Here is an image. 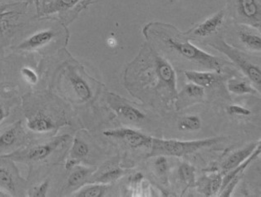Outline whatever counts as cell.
Listing matches in <instances>:
<instances>
[{"label":"cell","mask_w":261,"mask_h":197,"mask_svg":"<svg viewBox=\"0 0 261 197\" xmlns=\"http://www.w3.org/2000/svg\"><path fill=\"white\" fill-rule=\"evenodd\" d=\"M125 83L133 94L152 104L168 107L177 98L173 65L148 43L126 68Z\"/></svg>","instance_id":"cell-1"},{"label":"cell","mask_w":261,"mask_h":197,"mask_svg":"<svg viewBox=\"0 0 261 197\" xmlns=\"http://www.w3.org/2000/svg\"><path fill=\"white\" fill-rule=\"evenodd\" d=\"M143 34L147 43L171 63L193 67L194 70L222 72L225 61L195 46L173 25L150 22L145 26Z\"/></svg>","instance_id":"cell-2"},{"label":"cell","mask_w":261,"mask_h":197,"mask_svg":"<svg viewBox=\"0 0 261 197\" xmlns=\"http://www.w3.org/2000/svg\"><path fill=\"white\" fill-rule=\"evenodd\" d=\"M206 45L214 48L216 51L225 54L228 59L232 61L233 64L238 67L241 72L246 75L248 80L260 90V65L259 63L254 62L250 55L239 50L238 47L226 43L222 38H216L214 40L210 41L206 43Z\"/></svg>","instance_id":"cell-3"},{"label":"cell","mask_w":261,"mask_h":197,"mask_svg":"<svg viewBox=\"0 0 261 197\" xmlns=\"http://www.w3.org/2000/svg\"><path fill=\"white\" fill-rule=\"evenodd\" d=\"M220 138H209L197 141H181L152 138L151 151L149 157H183L192 154L202 148L210 147L220 141Z\"/></svg>","instance_id":"cell-4"},{"label":"cell","mask_w":261,"mask_h":197,"mask_svg":"<svg viewBox=\"0 0 261 197\" xmlns=\"http://www.w3.org/2000/svg\"><path fill=\"white\" fill-rule=\"evenodd\" d=\"M224 11L234 23L260 30L261 0H226Z\"/></svg>","instance_id":"cell-5"},{"label":"cell","mask_w":261,"mask_h":197,"mask_svg":"<svg viewBox=\"0 0 261 197\" xmlns=\"http://www.w3.org/2000/svg\"><path fill=\"white\" fill-rule=\"evenodd\" d=\"M37 7L43 15H58L67 22L95 2V0H36Z\"/></svg>","instance_id":"cell-6"},{"label":"cell","mask_w":261,"mask_h":197,"mask_svg":"<svg viewBox=\"0 0 261 197\" xmlns=\"http://www.w3.org/2000/svg\"><path fill=\"white\" fill-rule=\"evenodd\" d=\"M69 139L70 137L68 135H63L47 143L39 144V145H35L24 149L14 151L13 153L2 155V156L14 161V162H23V163L37 162V161L45 160L54 153L55 149L63 145Z\"/></svg>","instance_id":"cell-7"},{"label":"cell","mask_w":261,"mask_h":197,"mask_svg":"<svg viewBox=\"0 0 261 197\" xmlns=\"http://www.w3.org/2000/svg\"><path fill=\"white\" fill-rule=\"evenodd\" d=\"M63 77L70 92L79 101L86 102L92 98V87L83 67L77 65L66 66L63 71Z\"/></svg>","instance_id":"cell-8"},{"label":"cell","mask_w":261,"mask_h":197,"mask_svg":"<svg viewBox=\"0 0 261 197\" xmlns=\"http://www.w3.org/2000/svg\"><path fill=\"white\" fill-rule=\"evenodd\" d=\"M24 184L14 161L0 155V189L10 196H17L22 195Z\"/></svg>","instance_id":"cell-9"},{"label":"cell","mask_w":261,"mask_h":197,"mask_svg":"<svg viewBox=\"0 0 261 197\" xmlns=\"http://www.w3.org/2000/svg\"><path fill=\"white\" fill-rule=\"evenodd\" d=\"M226 18L224 10L216 13L214 15L211 16L206 18L205 21L200 22L199 24L196 25L192 28V30L185 33L190 39L195 40H203L205 38H211L215 36L221 31L224 22Z\"/></svg>","instance_id":"cell-10"},{"label":"cell","mask_w":261,"mask_h":197,"mask_svg":"<svg viewBox=\"0 0 261 197\" xmlns=\"http://www.w3.org/2000/svg\"><path fill=\"white\" fill-rule=\"evenodd\" d=\"M103 134L108 137L118 139L123 141L129 147L138 148L151 147L152 137H148L142 132H137L130 128H117L103 132Z\"/></svg>","instance_id":"cell-11"},{"label":"cell","mask_w":261,"mask_h":197,"mask_svg":"<svg viewBox=\"0 0 261 197\" xmlns=\"http://www.w3.org/2000/svg\"><path fill=\"white\" fill-rule=\"evenodd\" d=\"M25 132L21 121L16 122L0 134V154L10 153L24 141Z\"/></svg>","instance_id":"cell-12"},{"label":"cell","mask_w":261,"mask_h":197,"mask_svg":"<svg viewBox=\"0 0 261 197\" xmlns=\"http://www.w3.org/2000/svg\"><path fill=\"white\" fill-rule=\"evenodd\" d=\"M108 103L117 114L127 121H140L144 120L146 117L143 112L112 92L108 95Z\"/></svg>","instance_id":"cell-13"},{"label":"cell","mask_w":261,"mask_h":197,"mask_svg":"<svg viewBox=\"0 0 261 197\" xmlns=\"http://www.w3.org/2000/svg\"><path fill=\"white\" fill-rule=\"evenodd\" d=\"M237 40L246 50L254 53H260L261 38L259 30L246 25L237 24Z\"/></svg>","instance_id":"cell-14"},{"label":"cell","mask_w":261,"mask_h":197,"mask_svg":"<svg viewBox=\"0 0 261 197\" xmlns=\"http://www.w3.org/2000/svg\"><path fill=\"white\" fill-rule=\"evenodd\" d=\"M185 76L191 83L202 88H211L223 80L221 72L206 70H185Z\"/></svg>","instance_id":"cell-15"},{"label":"cell","mask_w":261,"mask_h":197,"mask_svg":"<svg viewBox=\"0 0 261 197\" xmlns=\"http://www.w3.org/2000/svg\"><path fill=\"white\" fill-rule=\"evenodd\" d=\"M56 36L57 33L54 30H40L26 38L23 42L18 45L17 48L22 51L40 50L42 47H46L52 43Z\"/></svg>","instance_id":"cell-16"},{"label":"cell","mask_w":261,"mask_h":197,"mask_svg":"<svg viewBox=\"0 0 261 197\" xmlns=\"http://www.w3.org/2000/svg\"><path fill=\"white\" fill-rule=\"evenodd\" d=\"M27 128L36 133H46L54 130L56 124L48 115L39 112L28 118Z\"/></svg>","instance_id":"cell-17"},{"label":"cell","mask_w":261,"mask_h":197,"mask_svg":"<svg viewBox=\"0 0 261 197\" xmlns=\"http://www.w3.org/2000/svg\"><path fill=\"white\" fill-rule=\"evenodd\" d=\"M259 145V144L256 143L250 144V146H246L241 150L237 151L236 153H232L223 163V173H227L228 171H230V170L242 163L246 158L252 154L253 152L256 149L257 146Z\"/></svg>","instance_id":"cell-18"},{"label":"cell","mask_w":261,"mask_h":197,"mask_svg":"<svg viewBox=\"0 0 261 197\" xmlns=\"http://www.w3.org/2000/svg\"><path fill=\"white\" fill-rule=\"evenodd\" d=\"M226 87L229 92L237 95H259V91L254 88L250 81L246 79L230 78L228 79Z\"/></svg>","instance_id":"cell-19"},{"label":"cell","mask_w":261,"mask_h":197,"mask_svg":"<svg viewBox=\"0 0 261 197\" xmlns=\"http://www.w3.org/2000/svg\"><path fill=\"white\" fill-rule=\"evenodd\" d=\"M205 88L196 85L195 83H187L185 85L181 92H178L177 98L176 100H201L205 96Z\"/></svg>","instance_id":"cell-20"},{"label":"cell","mask_w":261,"mask_h":197,"mask_svg":"<svg viewBox=\"0 0 261 197\" xmlns=\"http://www.w3.org/2000/svg\"><path fill=\"white\" fill-rule=\"evenodd\" d=\"M71 170H72V173L68 177V182L69 187H74V186H79L80 184L83 183L92 171V170L89 168L77 166V165Z\"/></svg>","instance_id":"cell-21"},{"label":"cell","mask_w":261,"mask_h":197,"mask_svg":"<svg viewBox=\"0 0 261 197\" xmlns=\"http://www.w3.org/2000/svg\"><path fill=\"white\" fill-rule=\"evenodd\" d=\"M124 174H126V171L121 168L117 167V166L108 167L107 170H104L103 173H101V175L96 177L93 182L101 184L109 183V182H114L116 180L122 177Z\"/></svg>","instance_id":"cell-22"},{"label":"cell","mask_w":261,"mask_h":197,"mask_svg":"<svg viewBox=\"0 0 261 197\" xmlns=\"http://www.w3.org/2000/svg\"><path fill=\"white\" fill-rule=\"evenodd\" d=\"M107 186L103 184H97L85 186L79 190L73 196L76 197H101L106 193Z\"/></svg>","instance_id":"cell-23"},{"label":"cell","mask_w":261,"mask_h":197,"mask_svg":"<svg viewBox=\"0 0 261 197\" xmlns=\"http://www.w3.org/2000/svg\"><path fill=\"white\" fill-rule=\"evenodd\" d=\"M88 153H89V148L87 143H85L81 139L75 138L71 149V153H70L71 157L80 161L88 156Z\"/></svg>","instance_id":"cell-24"},{"label":"cell","mask_w":261,"mask_h":197,"mask_svg":"<svg viewBox=\"0 0 261 197\" xmlns=\"http://www.w3.org/2000/svg\"><path fill=\"white\" fill-rule=\"evenodd\" d=\"M179 177L187 186H192L195 182V168L189 164H182L179 168Z\"/></svg>","instance_id":"cell-25"},{"label":"cell","mask_w":261,"mask_h":197,"mask_svg":"<svg viewBox=\"0 0 261 197\" xmlns=\"http://www.w3.org/2000/svg\"><path fill=\"white\" fill-rule=\"evenodd\" d=\"M221 183H222L221 175L216 174V175L212 176L211 178L208 179L205 184V190H204L205 195L207 196H212L220 191Z\"/></svg>","instance_id":"cell-26"},{"label":"cell","mask_w":261,"mask_h":197,"mask_svg":"<svg viewBox=\"0 0 261 197\" xmlns=\"http://www.w3.org/2000/svg\"><path fill=\"white\" fill-rule=\"evenodd\" d=\"M201 127V121L196 116H188L180 120L179 128L183 131H196Z\"/></svg>","instance_id":"cell-27"},{"label":"cell","mask_w":261,"mask_h":197,"mask_svg":"<svg viewBox=\"0 0 261 197\" xmlns=\"http://www.w3.org/2000/svg\"><path fill=\"white\" fill-rule=\"evenodd\" d=\"M49 188V181H45L38 186H34L29 191V195L31 197L47 196V190Z\"/></svg>","instance_id":"cell-28"},{"label":"cell","mask_w":261,"mask_h":197,"mask_svg":"<svg viewBox=\"0 0 261 197\" xmlns=\"http://www.w3.org/2000/svg\"><path fill=\"white\" fill-rule=\"evenodd\" d=\"M153 163L154 169L159 177H164L167 170V158L164 156H156Z\"/></svg>","instance_id":"cell-29"},{"label":"cell","mask_w":261,"mask_h":197,"mask_svg":"<svg viewBox=\"0 0 261 197\" xmlns=\"http://www.w3.org/2000/svg\"><path fill=\"white\" fill-rule=\"evenodd\" d=\"M9 5H5L0 8V31L5 30L8 26V17L9 16L14 15L17 14V12L14 10H8V7Z\"/></svg>","instance_id":"cell-30"},{"label":"cell","mask_w":261,"mask_h":197,"mask_svg":"<svg viewBox=\"0 0 261 197\" xmlns=\"http://www.w3.org/2000/svg\"><path fill=\"white\" fill-rule=\"evenodd\" d=\"M21 74L27 83L30 84H36L39 81V76L37 72L34 69L30 67H24L21 69Z\"/></svg>","instance_id":"cell-31"},{"label":"cell","mask_w":261,"mask_h":197,"mask_svg":"<svg viewBox=\"0 0 261 197\" xmlns=\"http://www.w3.org/2000/svg\"><path fill=\"white\" fill-rule=\"evenodd\" d=\"M228 112H229L230 115L243 116V117L249 116V115H250V113H251L250 110L238 105H230V107L228 108Z\"/></svg>","instance_id":"cell-32"},{"label":"cell","mask_w":261,"mask_h":197,"mask_svg":"<svg viewBox=\"0 0 261 197\" xmlns=\"http://www.w3.org/2000/svg\"><path fill=\"white\" fill-rule=\"evenodd\" d=\"M79 161L77 160L73 159V158H71V159L68 160L67 162L65 164V168L66 170H71L75 167V166L79 165Z\"/></svg>","instance_id":"cell-33"},{"label":"cell","mask_w":261,"mask_h":197,"mask_svg":"<svg viewBox=\"0 0 261 197\" xmlns=\"http://www.w3.org/2000/svg\"><path fill=\"white\" fill-rule=\"evenodd\" d=\"M8 114H9L8 110L6 109L5 106L2 105V104L0 103V124L4 121V119H5V117H7Z\"/></svg>","instance_id":"cell-34"},{"label":"cell","mask_w":261,"mask_h":197,"mask_svg":"<svg viewBox=\"0 0 261 197\" xmlns=\"http://www.w3.org/2000/svg\"><path fill=\"white\" fill-rule=\"evenodd\" d=\"M0 197H10V195L0 189Z\"/></svg>","instance_id":"cell-35"}]
</instances>
